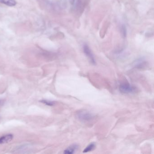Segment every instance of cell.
<instances>
[{"instance_id":"1","label":"cell","mask_w":154,"mask_h":154,"mask_svg":"<svg viewBox=\"0 0 154 154\" xmlns=\"http://www.w3.org/2000/svg\"><path fill=\"white\" fill-rule=\"evenodd\" d=\"M77 116L78 119L83 122H90L94 117V115L93 113L86 110L78 111Z\"/></svg>"},{"instance_id":"2","label":"cell","mask_w":154,"mask_h":154,"mask_svg":"<svg viewBox=\"0 0 154 154\" xmlns=\"http://www.w3.org/2000/svg\"><path fill=\"white\" fill-rule=\"evenodd\" d=\"M136 88L128 83H123L121 84L119 87V90L122 93L129 94L135 92Z\"/></svg>"},{"instance_id":"3","label":"cell","mask_w":154,"mask_h":154,"mask_svg":"<svg viewBox=\"0 0 154 154\" xmlns=\"http://www.w3.org/2000/svg\"><path fill=\"white\" fill-rule=\"evenodd\" d=\"M83 50H84V52L85 54L86 55V56L88 57V58L90 61L93 65H96V61L93 54L92 52H91V51L90 50V48L87 46V45H85L83 47Z\"/></svg>"},{"instance_id":"4","label":"cell","mask_w":154,"mask_h":154,"mask_svg":"<svg viewBox=\"0 0 154 154\" xmlns=\"http://www.w3.org/2000/svg\"><path fill=\"white\" fill-rule=\"evenodd\" d=\"M13 136L12 134H8L0 137V144H4L9 142L13 139Z\"/></svg>"},{"instance_id":"5","label":"cell","mask_w":154,"mask_h":154,"mask_svg":"<svg viewBox=\"0 0 154 154\" xmlns=\"http://www.w3.org/2000/svg\"><path fill=\"white\" fill-rule=\"evenodd\" d=\"M78 149V146L76 144H73L69 147L64 151L65 154H73L75 153L77 150Z\"/></svg>"},{"instance_id":"6","label":"cell","mask_w":154,"mask_h":154,"mask_svg":"<svg viewBox=\"0 0 154 154\" xmlns=\"http://www.w3.org/2000/svg\"><path fill=\"white\" fill-rule=\"evenodd\" d=\"M146 62L143 59H139L134 64L135 67L136 68H138V69H142L145 67L146 65Z\"/></svg>"},{"instance_id":"7","label":"cell","mask_w":154,"mask_h":154,"mask_svg":"<svg viewBox=\"0 0 154 154\" xmlns=\"http://www.w3.org/2000/svg\"><path fill=\"white\" fill-rule=\"evenodd\" d=\"M0 2L9 6H15L16 4L15 0H0Z\"/></svg>"},{"instance_id":"8","label":"cell","mask_w":154,"mask_h":154,"mask_svg":"<svg viewBox=\"0 0 154 154\" xmlns=\"http://www.w3.org/2000/svg\"><path fill=\"white\" fill-rule=\"evenodd\" d=\"M96 147V144L94 143H91L90 144L88 145L86 148L84 149L83 151V153H87V152H90L93 150H94Z\"/></svg>"},{"instance_id":"9","label":"cell","mask_w":154,"mask_h":154,"mask_svg":"<svg viewBox=\"0 0 154 154\" xmlns=\"http://www.w3.org/2000/svg\"><path fill=\"white\" fill-rule=\"evenodd\" d=\"M40 102L48 106H54V105L55 104V102L54 101H52L48 100H42L40 101Z\"/></svg>"},{"instance_id":"10","label":"cell","mask_w":154,"mask_h":154,"mask_svg":"<svg viewBox=\"0 0 154 154\" xmlns=\"http://www.w3.org/2000/svg\"><path fill=\"white\" fill-rule=\"evenodd\" d=\"M121 32H122L123 36L124 37H126V35H127V29H126V26L125 25H122V28H121Z\"/></svg>"},{"instance_id":"11","label":"cell","mask_w":154,"mask_h":154,"mask_svg":"<svg viewBox=\"0 0 154 154\" xmlns=\"http://www.w3.org/2000/svg\"><path fill=\"white\" fill-rule=\"evenodd\" d=\"M5 103V100H0V106L3 105Z\"/></svg>"},{"instance_id":"12","label":"cell","mask_w":154,"mask_h":154,"mask_svg":"<svg viewBox=\"0 0 154 154\" xmlns=\"http://www.w3.org/2000/svg\"><path fill=\"white\" fill-rule=\"evenodd\" d=\"M0 120H1V117H0Z\"/></svg>"}]
</instances>
